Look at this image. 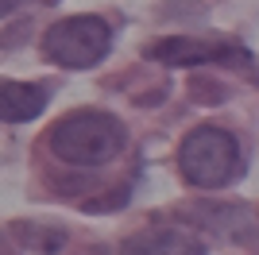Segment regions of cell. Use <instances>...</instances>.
<instances>
[{
    "instance_id": "cell-5",
    "label": "cell",
    "mask_w": 259,
    "mask_h": 255,
    "mask_svg": "<svg viewBox=\"0 0 259 255\" xmlns=\"http://www.w3.org/2000/svg\"><path fill=\"white\" fill-rule=\"evenodd\" d=\"M120 255H205V244L182 224H147L124 240Z\"/></svg>"
},
{
    "instance_id": "cell-7",
    "label": "cell",
    "mask_w": 259,
    "mask_h": 255,
    "mask_svg": "<svg viewBox=\"0 0 259 255\" xmlns=\"http://www.w3.org/2000/svg\"><path fill=\"white\" fill-rule=\"evenodd\" d=\"M124 201H128V186H116L112 197H93V201H85V209L89 212H108V209H120Z\"/></svg>"
},
{
    "instance_id": "cell-1",
    "label": "cell",
    "mask_w": 259,
    "mask_h": 255,
    "mask_svg": "<svg viewBox=\"0 0 259 255\" xmlns=\"http://www.w3.org/2000/svg\"><path fill=\"white\" fill-rule=\"evenodd\" d=\"M128 143V128L124 120L105 112V108H74L51 128L47 147L58 162L77 170H93L112 162Z\"/></svg>"
},
{
    "instance_id": "cell-2",
    "label": "cell",
    "mask_w": 259,
    "mask_h": 255,
    "mask_svg": "<svg viewBox=\"0 0 259 255\" xmlns=\"http://www.w3.org/2000/svg\"><path fill=\"white\" fill-rule=\"evenodd\" d=\"M178 170H182L186 186H194V190H225L244 170L240 139L221 124L194 128L178 147Z\"/></svg>"
},
{
    "instance_id": "cell-3",
    "label": "cell",
    "mask_w": 259,
    "mask_h": 255,
    "mask_svg": "<svg viewBox=\"0 0 259 255\" xmlns=\"http://www.w3.org/2000/svg\"><path fill=\"white\" fill-rule=\"evenodd\" d=\"M112 54V27L101 16H70L43 35V58L62 70H93Z\"/></svg>"
},
{
    "instance_id": "cell-8",
    "label": "cell",
    "mask_w": 259,
    "mask_h": 255,
    "mask_svg": "<svg viewBox=\"0 0 259 255\" xmlns=\"http://www.w3.org/2000/svg\"><path fill=\"white\" fill-rule=\"evenodd\" d=\"M20 4H23V0H0V20H4V16H12Z\"/></svg>"
},
{
    "instance_id": "cell-4",
    "label": "cell",
    "mask_w": 259,
    "mask_h": 255,
    "mask_svg": "<svg viewBox=\"0 0 259 255\" xmlns=\"http://www.w3.org/2000/svg\"><path fill=\"white\" fill-rule=\"evenodd\" d=\"M147 58L159 66H174V70H190V66H209V62H225V66H251V54L236 42H213V39H190V35H170L159 39L155 47H147Z\"/></svg>"
},
{
    "instance_id": "cell-6",
    "label": "cell",
    "mask_w": 259,
    "mask_h": 255,
    "mask_svg": "<svg viewBox=\"0 0 259 255\" xmlns=\"http://www.w3.org/2000/svg\"><path fill=\"white\" fill-rule=\"evenodd\" d=\"M51 105V89L35 81H0V124H31Z\"/></svg>"
}]
</instances>
